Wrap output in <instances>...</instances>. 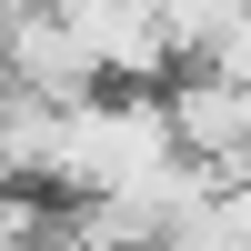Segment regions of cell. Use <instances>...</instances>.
<instances>
[{
    "label": "cell",
    "mask_w": 251,
    "mask_h": 251,
    "mask_svg": "<svg viewBox=\"0 0 251 251\" xmlns=\"http://www.w3.org/2000/svg\"><path fill=\"white\" fill-rule=\"evenodd\" d=\"M171 161H181L171 91H100L91 111L71 121V211L141 191V181H161Z\"/></svg>",
    "instance_id": "obj_1"
},
{
    "label": "cell",
    "mask_w": 251,
    "mask_h": 251,
    "mask_svg": "<svg viewBox=\"0 0 251 251\" xmlns=\"http://www.w3.org/2000/svg\"><path fill=\"white\" fill-rule=\"evenodd\" d=\"M50 10L80 30V50L100 60L111 91H171L181 80V50L161 30V0H50Z\"/></svg>",
    "instance_id": "obj_2"
},
{
    "label": "cell",
    "mask_w": 251,
    "mask_h": 251,
    "mask_svg": "<svg viewBox=\"0 0 251 251\" xmlns=\"http://www.w3.org/2000/svg\"><path fill=\"white\" fill-rule=\"evenodd\" d=\"M171 131H181V151L211 161L231 191L251 181V91H241V80H221V71H181V80H171Z\"/></svg>",
    "instance_id": "obj_4"
},
{
    "label": "cell",
    "mask_w": 251,
    "mask_h": 251,
    "mask_svg": "<svg viewBox=\"0 0 251 251\" xmlns=\"http://www.w3.org/2000/svg\"><path fill=\"white\" fill-rule=\"evenodd\" d=\"M0 71H10L20 100H50V111H91L111 80H100V60L80 50V30L50 10V0H30V10L10 20V50H0Z\"/></svg>",
    "instance_id": "obj_3"
}]
</instances>
